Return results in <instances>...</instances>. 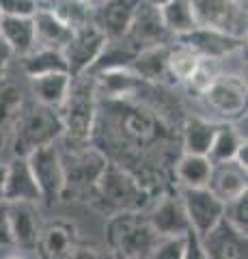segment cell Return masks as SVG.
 I'll use <instances>...</instances> for the list:
<instances>
[{
	"label": "cell",
	"instance_id": "22",
	"mask_svg": "<svg viewBox=\"0 0 248 259\" xmlns=\"http://www.w3.org/2000/svg\"><path fill=\"white\" fill-rule=\"evenodd\" d=\"M0 41L13 56H26L35 50V28L30 18H3L0 15Z\"/></svg>",
	"mask_w": 248,
	"mask_h": 259
},
{
	"label": "cell",
	"instance_id": "11",
	"mask_svg": "<svg viewBox=\"0 0 248 259\" xmlns=\"http://www.w3.org/2000/svg\"><path fill=\"white\" fill-rule=\"evenodd\" d=\"M125 39L138 52L145 50V48H154V46H169L173 41V37L162 26L160 9L142 3V0H138V7H136L134 20L130 24V30H127Z\"/></svg>",
	"mask_w": 248,
	"mask_h": 259
},
{
	"label": "cell",
	"instance_id": "47",
	"mask_svg": "<svg viewBox=\"0 0 248 259\" xmlns=\"http://www.w3.org/2000/svg\"><path fill=\"white\" fill-rule=\"evenodd\" d=\"M7 259H22V257H7Z\"/></svg>",
	"mask_w": 248,
	"mask_h": 259
},
{
	"label": "cell",
	"instance_id": "21",
	"mask_svg": "<svg viewBox=\"0 0 248 259\" xmlns=\"http://www.w3.org/2000/svg\"><path fill=\"white\" fill-rule=\"evenodd\" d=\"M169 46H154L145 48L136 54V59L132 63V71L138 76L142 82H173L169 76Z\"/></svg>",
	"mask_w": 248,
	"mask_h": 259
},
{
	"label": "cell",
	"instance_id": "5",
	"mask_svg": "<svg viewBox=\"0 0 248 259\" xmlns=\"http://www.w3.org/2000/svg\"><path fill=\"white\" fill-rule=\"evenodd\" d=\"M63 173H65V194H82V197H93L95 186L108 166V158L95 147L82 149H67V153H61Z\"/></svg>",
	"mask_w": 248,
	"mask_h": 259
},
{
	"label": "cell",
	"instance_id": "20",
	"mask_svg": "<svg viewBox=\"0 0 248 259\" xmlns=\"http://www.w3.org/2000/svg\"><path fill=\"white\" fill-rule=\"evenodd\" d=\"M33 28H35V48H45V50H63L71 39V30L59 18H54L50 11L39 9L33 13Z\"/></svg>",
	"mask_w": 248,
	"mask_h": 259
},
{
	"label": "cell",
	"instance_id": "13",
	"mask_svg": "<svg viewBox=\"0 0 248 259\" xmlns=\"http://www.w3.org/2000/svg\"><path fill=\"white\" fill-rule=\"evenodd\" d=\"M138 0H104L91 11V24L106 39H123L130 30Z\"/></svg>",
	"mask_w": 248,
	"mask_h": 259
},
{
	"label": "cell",
	"instance_id": "42",
	"mask_svg": "<svg viewBox=\"0 0 248 259\" xmlns=\"http://www.w3.org/2000/svg\"><path fill=\"white\" fill-rule=\"evenodd\" d=\"M5 182H7V164H0V201H5Z\"/></svg>",
	"mask_w": 248,
	"mask_h": 259
},
{
	"label": "cell",
	"instance_id": "48",
	"mask_svg": "<svg viewBox=\"0 0 248 259\" xmlns=\"http://www.w3.org/2000/svg\"><path fill=\"white\" fill-rule=\"evenodd\" d=\"M108 259H117V257H108Z\"/></svg>",
	"mask_w": 248,
	"mask_h": 259
},
{
	"label": "cell",
	"instance_id": "3",
	"mask_svg": "<svg viewBox=\"0 0 248 259\" xmlns=\"http://www.w3.org/2000/svg\"><path fill=\"white\" fill-rule=\"evenodd\" d=\"M13 156L28 158L33 151L50 147L63 136V123L57 110L37 102L26 104L13 121Z\"/></svg>",
	"mask_w": 248,
	"mask_h": 259
},
{
	"label": "cell",
	"instance_id": "37",
	"mask_svg": "<svg viewBox=\"0 0 248 259\" xmlns=\"http://www.w3.org/2000/svg\"><path fill=\"white\" fill-rule=\"evenodd\" d=\"M181 259H207L201 236H196L192 229L183 236V255H181Z\"/></svg>",
	"mask_w": 248,
	"mask_h": 259
},
{
	"label": "cell",
	"instance_id": "1",
	"mask_svg": "<svg viewBox=\"0 0 248 259\" xmlns=\"http://www.w3.org/2000/svg\"><path fill=\"white\" fill-rule=\"evenodd\" d=\"M63 123V136L67 149L89 147L93 139V127L97 119V84L95 78L84 74L71 78L69 93L57 110Z\"/></svg>",
	"mask_w": 248,
	"mask_h": 259
},
{
	"label": "cell",
	"instance_id": "35",
	"mask_svg": "<svg viewBox=\"0 0 248 259\" xmlns=\"http://www.w3.org/2000/svg\"><path fill=\"white\" fill-rule=\"evenodd\" d=\"M37 11V0H0L3 18H33Z\"/></svg>",
	"mask_w": 248,
	"mask_h": 259
},
{
	"label": "cell",
	"instance_id": "12",
	"mask_svg": "<svg viewBox=\"0 0 248 259\" xmlns=\"http://www.w3.org/2000/svg\"><path fill=\"white\" fill-rule=\"evenodd\" d=\"M177 44L186 46L188 50L194 52L199 59H207V61H216L233 54L237 50H242L246 39H235L229 37L225 32L212 30V28H196L192 30L190 35H183L177 39Z\"/></svg>",
	"mask_w": 248,
	"mask_h": 259
},
{
	"label": "cell",
	"instance_id": "28",
	"mask_svg": "<svg viewBox=\"0 0 248 259\" xmlns=\"http://www.w3.org/2000/svg\"><path fill=\"white\" fill-rule=\"evenodd\" d=\"M212 173V162L207 156H192V153H183L175 164V175L181 188H205L210 182Z\"/></svg>",
	"mask_w": 248,
	"mask_h": 259
},
{
	"label": "cell",
	"instance_id": "45",
	"mask_svg": "<svg viewBox=\"0 0 248 259\" xmlns=\"http://www.w3.org/2000/svg\"><path fill=\"white\" fill-rule=\"evenodd\" d=\"M5 143H7V130H0V151H3Z\"/></svg>",
	"mask_w": 248,
	"mask_h": 259
},
{
	"label": "cell",
	"instance_id": "32",
	"mask_svg": "<svg viewBox=\"0 0 248 259\" xmlns=\"http://www.w3.org/2000/svg\"><path fill=\"white\" fill-rule=\"evenodd\" d=\"M199 61L201 59H199L192 50H188L186 46H181V44L171 46V50H169V76H171V80L173 82H186L188 76L196 69Z\"/></svg>",
	"mask_w": 248,
	"mask_h": 259
},
{
	"label": "cell",
	"instance_id": "2",
	"mask_svg": "<svg viewBox=\"0 0 248 259\" xmlns=\"http://www.w3.org/2000/svg\"><path fill=\"white\" fill-rule=\"evenodd\" d=\"M158 242L160 236L142 212H119L106 223V244L110 248V257L149 259Z\"/></svg>",
	"mask_w": 248,
	"mask_h": 259
},
{
	"label": "cell",
	"instance_id": "15",
	"mask_svg": "<svg viewBox=\"0 0 248 259\" xmlns=\"http://www.w3.org/2000/svg\"><path fill=\"white\" fill-rule=\"evenodd\" d=\"M205 188L210 190L220 203H229V201L237 199L239 194L248 192V171L233 160L212 164L210 182H207Z\"/></svg>",
	"mask_w": 248,
	"mask_h": 259
},
{
	"label": "cell",
	"instance_id": "18",
	"mask_svg": "<svg viewBox=\"0 0 248 259\" xmlns=\"http://www.w3.org/2000/svg\"><path fill=\"white\" fill-rule=\"evenodd\" d=\"M5 201L7 203H41V194H39L26 158H13L7 164Z\"/></svg>",
	"mask_w": 248,
	"mask_h": 259
},
{
	"label": "cell",
	"instance_id": "34",
	"mask_svg": "<svg viewBox=\"0 0 248 259\" xmlns=\"http://www.w3.org/2000/svg\"><path fill=\"white\" fill-rule=\"evenodd\" d=\"M222 221H227L235 231H239L242 236H246L248 233V192L239 194L237 199L225 203Z\"/></svg>",
	"mask_w": 248,
	"mask_h": 259
},
{
	"label": "cell",
	"instance_id": "27",
	"mask_svg": "<svg viewBox=\"0 0 248 259\" xmlns=\"http://www.w3.org/2000/svg\"><path fill=\"white\" fill-rule=\"evenodd\" d=\"M22 69L30 80L50 76V74H67V65H65V59H63V52L45 50V48H35L30 54L22 56Z\"/></svg>",
	"mask_w": 248,
	"mask_h": 259
},
{
	"label": "cell",
	"instance_id": "8",
	"mask_svg": "<svg viewBox=\"0 0 248 259\" xmlns=\"http://www.w3.org/2000/svg\"><path fill=\"white\" fill-rule=\"evenodd\" d=\"M106 41H108L106 35L95 28L93 24H86V26L76 28L71 32V39L61 50L65 65H67L69 78H80V76L89 74V69L97 61V56L102 54Z\"/></svg>",
	"mask_w": 248,
	"mask_h": 259
},
{
	"label": "cell",
	"instance_id": "26",
	"mask_svg": "<svg viewBox=\"0 0 248 259\" xmlns=\"http://www.w3.org/2000/svg\"><path fill=\"white\" fill-rule=\"evenodd\" d=\"M218 123L203 117H188L183 123V153L207 156Z\"/></svg>",
	"mask_w": 248,
	"mask_h": 259
},
{
	"label": "cell",
	"instance_id": "14",
	"mask_svg": "<svg viewBox=\"0 0 248 259\" xmlns=\"http://www.w3.org/2000/svg\"><path fill=\"white\" fill-rule=\"evenodd\" d=\"M207 259H248L246 236L235 231L227 221H220L212 231L201 236Z\"/></svg>",
	"mask_w": 248,
	"mask_h": 259
},
{
	"label": "cell",
	"instance_id": "9",
	"mask_svg": "<svg viewBox=\"0 0 248 259\" xmlns=\"http://www.w3.org/2000/svg\"><path fill=\"white\" fill-rule=\"evenodd\" d=\"M201 97L220 115V123H233L246 115V82L237 76H218Z\"/></svg>",
	"mask_w": 248,
	"mask_h": 259
},
{
	"label": "cell",
	"instance_id": "39",
	"mask_svg": "<svg viewBox=\"0 0 248 259\" xmlns=\"http://www.w3.org/2000/svg\"><path fill=\"white\" fill-rule=\"evenodd\" d=\"M69 259H108L106 255H102L97 248H93V246H76L74 248V253L69 255Z\"/></svg>",
	"mask_w": 248,
	"mask_h": 259
},
{
	"label": "cell",
	"instance_id": "46",
	"mask_svg": "<svg viewBox=\"0 0 248 259\" xmlns=\"http://www.w3.org/2000/svg\"><path fill=\"white\" fill-rule=\"evenodd\" d=\"M237 3H239V5H244V7H246V0H237Z\"/></svg>",
	"mask_w": 248,
	"mask_h": 259
},
{
	"label": "cell",
	"instance_id": "44",
	"mask_svg": "<svg viewBox=\"0 0 248 259\" xmlns=\"http://www.w3.org/2000/svg\"><path fill=\"white\" fill-rule=\"evenodd\" d=\"M80 3H82V5H86V7H89V9L93 11L95 7H97V5H102V3H104V0H80Z\"/></svg>",
	"mask_w": 248,
	"mask_h": 259
},
{
	"label": "cell",
	"instance_id": "30",
	"mask_svg": "<svg viewBox=\"0 0 248 259\" xmlns=\"http://www.w3.org/2000/svg\"><path fill=\"white\" fill-rule=\"evenodd\" d=\"M246 141V134H242L239 130L233 127V123H218L212 141V147L207 151V160L212 164H218V162H229L235 158L237 147Z\"/></svg>",
	"mask_w": 248,
	"mask_h": 259
},
{
	"label": "cell",
	"instance_id": "23",
	"mask_svg": "<svg viewBox=\"0 0 248 259\" xmlns=\"http://www.w3.org/2000/svg\"><path fill=\"white\" fill-rule=\"evenodd\" d=\"M136 54H138V50H136L125 37L123 39H108L102 54L97 56V61H95V65L89 69V76H97V74L113 71V69H130Z\"/></svg>",
	"mask_w": 248,
	"mask_h": 259
},
{
	"label": "cell",
	"instance_id": "43",
	"mask_svg": "<svg viewBox=\"0 0 248 259\" xmlns=\"http://www.w3.org/2000/svg\"><path fill=\"white\" fill-rule=\"evenodd\" d=\"M142 3H147L151 7H156V9H160V7H164L166 3H171V0H142Z\"/></svg>",
	"mask_w": 248,
	"mask_h": 259
},
{
	"label": "cell",
	"instance_id": "16",
	"mask_svg": "<svg viewBox=\"0 0 248 259\" xmlns=\"http://www.w3.org/2000/svg\"><path fill=\"white\" fill-rule=\"evenodd\" d=\"M78 246V229L69 221H50L41 227L37 250H41V259H69Z\"/></svg>",
	"mask_w": 248,
	"mask_h": 259
},
{
	"label": "cell",
	"instance_id": "31",
	"mask_svg": "<svg viewBox=\"0 0 248 259\" xmlns=\"http://www.w3.org/2000/svg\"><path fill=\"white\" fill-rule=\"evenodd\" d=\"M24 106L22 89L11 80H0V130L13 125L15 117Z\"/></svg>",
	"mask_w": 248,
	"mask_h": 259
},
{
	"label": "cell",
	"instance_id": "10",
	"mask_svg": "<svg viewBox=\"0 0 248 259\" xmlns=\"http://www.w3.org/2000/svg\"><path fill=\"white\" fill-rule=\"evenodd\" d=\"M179 197L186 207L190 227L196 236H205L222 221L225 203H220L207 188H181Z\"/></svg>",
	"mask_w": 248,
	"mask_h": 259
},
{
	"label": "cell",
	"instance_id": "29",
	"mask_svg": "<svg viewBox=\"0 0 248 259\" xmlns=\"http://www.w3.org/2000/svg\"><path fill=\"white\" fill-rule=\"evenodd\" d=\"M37 7L50 11L54 18H59L71 30L91 24V9L80 0H39Z\"/></svg>",
	"mask_w": 248,
	"mask_h": 259
},
{
	"label": "cell",
	"instance_id": "6",
	"mask_svg": "<svg viewBox=\"0 0 248 259\" xmlns=\"http://www.w3.org/2000/svg\"><path fill=\"white\" fill-rule=\"evenodd\" d=\"M199 28L246 39V7L237 0H190Z\"/></svg>",
	"mask_w": 248,
	"mask_h": 259
},
{
	"label": "cell",
	"instance_id": "33",
	"mask_svg": "<svg viewBox=\"0 0 248 259\" xmlns=\"http://www.w3.org/2000/svg\"><path fill=\"white\" fill-rule=\"evenodd\" d=\"M218 69H216V61H207V59H201L196 65V69L192 71V74L188 76V80L183 84L188 87V91L190 93H194L201 97L207 89L212 87V82L216 78H218Z\"/></svg>",
	"mask_w": 248,
	"mask_h": 259
},
{
	"label": "cell",
	"instance_id": "17",
	"mask_svg": "<svg viewBox=\"0 0 248 259\" xmlns=\"http://www.w3.org/2000/svg\"><path fill=\"white\" fill-rule=\"evenodd\" d=\"M160 238H183L192 229L181 197H164L147 216Z\"/></svg>",
	"mask_w": 248,
	"mask_h": 259
},
{
	"label": "cell",
	"instance_id": "25",
	"mask_svg": "<svg viewBox=\"0 0 248 259\" xmlns=\"http://www.w3.org/2000/svg\"><path fill=\"white\" fill-rule=\"evenodd\" d=\"M69 84H71V78L67 74H50V76L30 80L35 102L52 110H59L61 104L65 102V97L69 93Z\"/></svg>",
	"mask_w": 248,
	"mask_h": 259
},
{
	"label": "cell",
	"instance_id": "7",
	"mask_svg": "<svg viewBox=\"0 0 248 259\" xmlns=\"http://www.w3.org/2000/svg\"><path fill=\"white\" fill-rule=\"evenodd\" d=\"M28 168L35 177V184L41 194V203L52 207L59 201H63L65 194V173H63V162H61V151L59 147H43L33 151L26 158Z\"/></svg>",
	"mask_w": 248,
	"mask_h": 259
},
{
	"label": "cell",
	"instance_id": "36",
	"mask_svg": "<svg viewBox=\"0 0 248 259\" xmlns=\"http://www.w3.org/2000/svg\"><path fill=\"white\" fill-rule=\"evenodd\" d=\"M183 255V238H160L156 248L151 250L149 259H181Z\"/></svg>",
	"mask_w": 248,
	"mask_h": 259
},
{
	"label": "cell",
	"instance_id": "41",
	"mask_svg": "<svg viewBox=\"0 0 248 259\" xmlns=\"http://www.w3.org/2000/svg\"><path fill=\"white\" fill-rule=\"evenodd\" d=\"M233 162H237L242 168H246L248 171V143L244 141L242 145L237 147V151H235V158H233Z\"/></svg>",
	"mask_w": 248,
	"mask_h": 259
},
{
	"label": "cell",
	"instance_id": "49",
	"mask_svg": "<svg viewBox=\"0 0 248 259\" xmlns=\"http://www.w3.org/2000/svg\"><path fill=\"white\" fill-rule=\"evenodd\" d=\"M37 3H39V0H37Z\"/></svg>",
	"mask_w": 248,
	"mask_h": 259
},
{
	"label": "cell",
	"instance_id": "40",
	"mask_svg": "<svg viewBox=\"0 0 248 259\" xmlns=\"http://www.w3.org/2000/svg\"><path fill=\"white\" fill-rule=\"evenodd\" d=\"M11 56H13L11 50L3 41H0V80H5V74H7V67H9Z\"/></svg>",
	"mask_w": 248,
	"mask_h": 259
},
{
	"label": "cell",
	"instance_id": "38",
	"mask_svg": "<svg viewBox=\"0 0 248 259\" xmlns=\"http://www.w3.org/2000/svg\"><path fill=\"white\" fill-rule=\"evenodd\" d=\"M13 246L11 240V227H9V205L7 201H0V248Z\"/></svg>",
	"mask_w": 248,
	"mask_h": 259
},
{
	"label": "cell",
	"instance_id": "24",
	"mask_svg": "<svg viewBox=\"0 0 248 259\" xmlns=\"http://www.w3.org/2000/svg\"><path fill=\"white\" fill-rule=\"evenodd\" d=\"M160 20L173 39L190 35L192 30L199 28L190 0H171L164 7H160Z\"/></svg>",
	"mask_w": 248,
	"mask_h": 259
},
{
	"label": "cell",
	"instance_id": "4",
	"mask_svg": "<svg viewBox=\"0 0 248 259\" xmlns=\"http://www.w3.org/2000/svg\"><path fill=\"white\" fill-rule=\"evenodd\" d=\"M93 197H97L104 205L119 212H140L149 203V192L142 188L140 182L132 177L125 168H119L117 164L106 166V171L100 177L95 186Z\"/></svg>",
	"mask_w": 248,
	"mask_h": 259
},
{
	"label": "cell",
	"instance_id": "19",
	"mask_svg": "<svg viewBox=\"0 0 248 259\" xmlns=\"http://www.w3.org/2000/svg\"><path fill=\"white\" fill-rule=\"evenodd\" d=\"M13 246L22 250H37L41 225L35 212V203H7Z\"/></svg>",
	"mask_w": 248,
	"mask_h": 259
}]
</instances>
